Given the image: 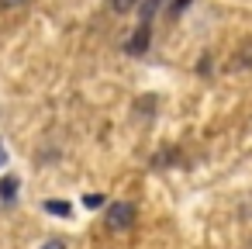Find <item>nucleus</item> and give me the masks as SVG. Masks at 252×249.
Returning <instances> with one entry per match:
<instances>
[{
    "instance_id": "obj_1",
    "label": "nucleus",
    "mask_w": 252,
    "mask_h": 249,
    "mask_svg": "<svg viewBox=\"0 0 252 249\" xmlns=\"http://www.w3.org/2000/svg\"><path fill=\"white\" fill-rule=\"evenodd\" d=\"M131 221H135V204H128V201H114V204L107 208V228H111V232H125V228H131Z\"/></svg>"
},
{
    "instance_id": "obj_2",
    "label": "nucleus",
    "mask_w": 252,
    "mask_h": 249,
    "mask_svg": "<svg viewBox=\"0 0 252 249\" xmlns=\"http://www.w3.org/2000/svg\"><path fill=\"white\" fill-rule=\"evenodd\" d=\"M149 42H152V28H149V25H138L125 49H128V56H142V52L149 49Z\"/></svg>"
},
{
    "instance_id": "obj_3",
    "label": "nucleus",
    "mask_w": 252,
    "mask_h": 249,
    "mask_svg": "<svg viewBox=\"0 0 252 249\" xmlns=\"http://www.w3.org/2000/svg\"><path fill=\"white\" fill-rule=\"evenodd\" d=\"M159 7H162V0H142V4H138V11H142V25H152V18L159 14Z\"/></svg>"
},
{
    "instance_id": "obj_4",
    "label": "nucleus",
    "mask_w": 252,
    "mask_h": 249,
    "mask_svg": "<svg viewBox=\"0 0 252 249\" xmlns=\"http://www.w3.org/2000/svg\"><path fill=\"white\" fill-rule=\"evenodd\" d=\"M14 190H18V177H4V180H0V201H14Z\"/></svg>"
},
{
    "instance_id": "obj_5",
    "label": "nucleus",
    "mask_w": 252,
    "mask_h": 249,
    "mask_svg": "<svg viewBox=\"0 0 252 249\" xmlns=\"http://www.w3.org/2000/svg\"><path fill=\"white\" fill-rule=\"evenodd\" d=\"M142 4V0H111V11L114 14H128V11H135Z\"/></svg>"
},
{
    "instance_id": "obj_6",
    "label": "nucleus",
    "mask_w": 252,
    "mask_h": 249,
    "mask_svg": "<svg viewBox=\"0 0 252 249\" xmlns=\"http://www.w3.org/2000/svg\"><path fill=\"white\" fill-rule=\"evenodd\" d=\"M45 211H52V214H69V204H63V201H45Z\"/></svg>"
},
{
    "instance_id": "obj_7",
    "label": "nucleus",
    "mask_w": 252,
    "mask_h": 249,
    "mask_svg": "<svg viewBox=\"0 0 252 249\" xmlns=\"http://www.w3.org/2000/svg\"><path fill=\"white\" fill-rule=\"evenodd\" d=\"M83 204H87V208H100L104 197H100V194H90V197H83Z\"/></svg>"
},
{
    "instance_id": "obj_8",
    "label": "nucleus",
    "mask_w": 252,
    "mask_h": 249,
    "mask_svg": "<svg viewBox=\"0 0 252 249\" xmlns=\"http://www.w3.org/2000/svg\"><path fill=\"white\" fill-rule=\"evenodd\" d=\"M25 0H0V11H14V7H21Z\"/></svg>"
},
{
    "instance_id": "obj_9",
    "label": "nucleus",
    "mask_w": 252,
    "mask_h": 249,
    "mask_svg": "<svg viewBox=\"0 0 252 249\" xmlns=\"http://www.w3.org/2000/svg\"><path fill=\"white\" fill-rule=\"evenodd\" d=\"M42 249H66V242H63V239H52V242H45Z\"/></svg>"
},
{
    "instance_id": "obj_10",
    "label": "nucleus",
    "mask_w": 252,
    "mask_h": 249,
    "mask_svg": "<svg viewBox=\"0 0 252 249\" xmlns=\"http://www.w3.org/2000/svg\"><path fill=\"white\" fill-rule=\"evenodd\" d=\"M7 163V149H4V142H0V166Z\"/></svg>"
}]
</instances>
